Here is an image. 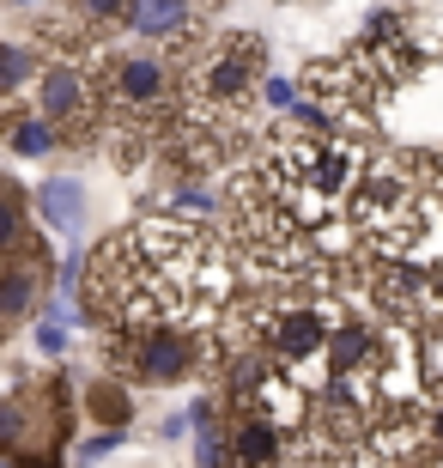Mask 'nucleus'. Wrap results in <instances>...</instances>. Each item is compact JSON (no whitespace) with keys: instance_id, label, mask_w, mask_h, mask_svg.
Wrapping results in <instances>:
<instances>
[{"instance_id":"nucleus-4","label":"nucleus","mask_w":443,"mask_h":468,"mask_svg":"<svg viewBox=\"0 0 443 468\" xmlns=\"http://www.w3.org/2000/svg\"><path fill=\"white\" fill-rule=\"evenodd\" d=\"M98 353L116 383H146V389H171L188 378H213L219 341L206 335H176V329H134V335H98Z\"/></svg>"},{"instance_id":"nucleus-7","label":"nucleus","mask_w":443,"mask_h":468,"mask_svg":"<svg viewBox=\"0 0 443 468\" xmlns=\"http://www.w3.org/2000/svg\"><path fill=\"white\" fill-rule=\"evenodd\" d=\"M37 73H43V49L0 37V116H13V110L25 104V86H31Z\"/></svg>"},{"instance_id":"nucleus-10","label":"nucleus","mask_w":443,"mask_h":468,"mask_svg":"<svg viewBox=\"0 0 443 468\" xmlns=\"http://www.w3.org/2000/svg\"><path fill=\"white\" fill-rule=\"evenodd\" d=\"M31 243V226H25V195H18L13 176H0V256Z\"/></svg>"},{"instance_id":"nucleus-5","label":"nucleus","mask_w":443,"mask_h":468,"mask_svg":"<svg viewBox=\"0 0 443 468\" xmlns=\"http://www.w3.org/2000/svg\"><path fill=\"white\" fill-rule=\"evenodd\" d=\"M37 116L55 128V140L68 146H98V98H91V80L79 61H55L43 55V73H37Z\"/></svg>"},{"instance_id":"nucleus-1","label":"nucleus","mask_w":443,"mask_h":468,"mask_svg":"<svg viewBox=\"0 0 443 468\" xmlns=\"http://www.w3.org/2000/svg\"><path fill=\"white\" fill-rule=\"evenodd\" d=\"M231 243L201 219L153 213L103 238L86 261V323L98 335L176 329L219 341V323L237 298Z\"/></svg>"},{"instance_id":"nucleus-12","label":"nucleus","mask_w":443,"mask_h":468,"mask_svg":"<svg viewBox=\"0 0 443 468\" xmlns=\"http://www.w3.org/2000/svg\"><path fill=\"white\" fill-rule=\"evenodd\" d=\"M86 401L98 408V420L110 426V432L128 420V396H121V383H98V389H86Z\"/></svg>"},{"instance_id":"nucleus-6","label":"nucleus","mask_w":443,"mask_h":468,"mask_svg":"<svg viewBox=\"0 0 443 468\" xmlns=\"http://www.w3.org/2000/svg\"><path fill=\"white\" fill-rule=\"evenodd\" d=\"M49 268H55V256H49L43 238H31V243H18V250L0 256V335L18 329V323L43 304V292H49Z\"/></svg>"},{"instance_id":"nucleus-9","label":"nucleus","mask_w":443,"mask_h":468,"mask_svg":"<svg viewBox=\"0 0 443 468\" xmlns=\"http://www.w3.org/2000/svg\"><path fill=\"white\" fill-rule=\"evenodd\" d=\"M0 128H6V140H13V153H25V158H43V153H55V146H61L49 122H43V116H25V110L0 116Z\"/></svg>"},{"instance_id":"nucleus-3","label":"nucleus","mask_w":443,"mask_h":468,"mask_svg":"<svg viewBox=\"0 0 443 468\" xmlns=\"http://www.w3.org/2000/svg\"><path fill=\"white\" fill-rule=\"evenodd\" d=\"M73 426L68 378H31L0 396V456L6 468H61V444Z\"/></svg>"},{"instance_id":"nucleus-11","label":"nucleus","mask_w":443,"mask_h":468,"mask_svg":"<svg viewBox=\"0 0 443 468\" xmlns=\"http://www.w3.org/2000/svg\"><path fill=\"white\" fill-rule=\"evenodd\" d=\"M419 438L443 456V383H431L426 401H419Z\"/></svg>"},{"instance_id":"nucleus-8","label":"nucleus","mask_w":443,"mask_h":468,"mask_svg":"<svg viewBox=\"0 0 443 468\" xmlns=\"http://www.w3.org/2000/svg\"><path fill=\"white\" fill-rule=\"evenodd\" d=\"M37 213H43L55 231H86V189L68 183V176H55V183L37 189Z\"/></svg>"},{"instance_id":"nucleus-13","label":"nucleus","mask_w":443,"mask_h":468,"mask_svg":"<svg viewBox=\"0 0 443 468\" xmlns=\"http://www.w3.org/2000/svg\"><path fill=\"white\" fill-rule=\"evenodd\" d=\"M37 341H43V353H61V347H68V335H61V323H43V329H37Z\"/></svg>"},{"instance_id":"nucleus-2","label":"nucleus","mask_w":443,"mask_h":468,"mask_svg":"<svg viewBox=\"0 0 443 468\" xmlns=\"http://www.w3.org/2000/svg\"><path fill=\"white\" fill-rule=\"evenodd\" d=\"M183 61L188 49H164V43H140V37H110L86 61L91 98H98V146L128 165L164 146L176 110H183Z\"/></svg>"},{"instance_id":"nucleus-14","label":"nucleus","mask_w":443,"mask_h":468,"mask_svg":"<svg viewBox=\"0 0 443 468\" xmlns=\"http://www.w3.org/2000/svg\"><path fill=\"white\" fill-rule=\"evenodd\" d=\"M431 468H443V463H431Z\"/></svg>"}]
</instances>
